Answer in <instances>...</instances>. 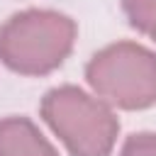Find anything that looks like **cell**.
I'll return each instance as SVG.
<instances>
[{"instance_id": "1", "label": "cell", "mask_w": 156, "mask_h": 156, "mask_svg": "<svg viewBox=\"0 0 156 156\" xmlns=\"http://www.w3.org/2000/svg\"><path fill=\"white\" fill-rule=\"evenodd\" d=\"M78 27L56 10H22L0 24V61L20 76H46L73 51Z\"/></svg>"}, {"instance_id": "2", "label": "cell", "mask_w": 156, "mask_h": 156, "mask_svg": "<svg viewBox=\"0 0 156 156\" xmlns=\"http://www.w3.org/2000/svg\"><path fill=\"white\" fill-rule=\"evenodd\" d=\"M39 115L71 156H110L117 144L119 119L112 107L76 85L46 90Z\"/></svg>"}, {"instance_id": "3", "label": "cell", "mask_w": 156, "mask_h": 156, "mask_svg": "<svg viewBox=\"0 0 156 156\" xmlns=\"http://www.w3.org/2000/svg\"><path fill=\"white\" fill-rule=\"evenodd\" d=\"M93 93L119 110H149L156 105V54L136 41H115L85 66Z\"/></svg>"}, {"instance_id": "4", "label": "cell", "mask_w": 156, "mask_h": 156, "mask_svg": "<svg viewBox=\"0 0 156 156\" xmlns=\"http://www.w3.org/2000/svg\"><path fill=\"white\" fill-rule=\"evenodd\" d=\"M0 156H58L51 141L27 117L0 119Z\"/></svg>"}, {"instance_id": "5", "label": "cell", "mask_w": 156, "mask_h": 156, "mask_svg": "<svg viewBox=\"0 0 156 156\" xmlns=\"http://www.w3.org/2000/svg\"><path fill=\"white\" fill-rule=\"evenodd\" d=\"M122 10L136 32L156 41V0H122Z\"/></svg>"}, {"instance_id": "6", "label": "cell", "mask_w": 156, "mask_h": 156, "mask_svg": "<svg viewBox=\"0 0 156 156\" xmlns=\"http://www.w3.org/2000/svg\"><path fill=\"white\" fill-rule=\"evenodd\" d=\"M119 156H156V132L129 134L119 149Z\"/></svg>"}]
</instances>
